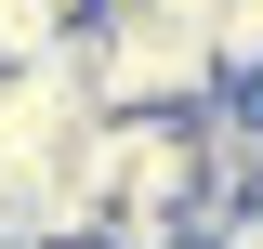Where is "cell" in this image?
<instances>
[{"label": "cell", "instance_id": "obj_1", "mask_svg": "<svg viewBox=\"0 0 263 249\" xmlns=\"http://www.w3.org/2000/svg\"><path fill=\"white\" fill-rule=\"evenodd\" d=\"M79 53H92V105H211V92H237L224 53H211V27L145 13V0H92Z\"/></svg>", "mask_w": 263, "mask_h": 249}, {"label": "cell", "instance_id": "obj_2", "mask_svg": "<svg viewBox=\"0 0 263 249\" xmlns=\"http://www.w3.org/2000/svg\"><path fill=\"white\" fill-rule=\"evenodd\" d=\"M66 27H79V0H0V66H40Z\"/></svg>", "mask_w": 263, "mask_h": 249}, {"label": "cell", "instance_id": "obj_3", "mask_svg": "<svg viewBox=\"0 0 263 249\" xmlns=\"http://www.w3.org/2000/svg\"><path fill=\"white\" fill-rule=\"evenodd\" d=\"M211 53L224 79H263V0H211Z\"/></svg>", "mask_w": 263, "mask_h": 249}, {"label": "cell", "instance_id": "obj_4", "mask_svg": "<svg viewBox=\"0 0 263 249\" xmlns=\"http://www.w3.org/2000/svg\"><path fill=\"white\" fill-rule=\"evenodd\" d=\"M145 13H184V27H211V0H145Z\"/></svg>", "mask_w": 263, "mask_h": 249}]
</instances>
